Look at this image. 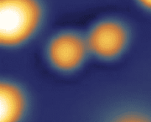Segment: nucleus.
<instances>
[{
  "label": "nucleus",
  "mask_w": 151,
  "mask_h": 122,
  "mask_svg": "<svg viewBox=\"0 0 151 122\" xmlns=\"http://www.w3.org/2000/svg\"><path fill=\"white\" fill-rule=\"evenodd\" d=\"M91 57L85 35L72 31L56 34L48 41L45 58L58 72L71 73L81 69Z\"/></svg>",
  "instance_id": "obj_3"
},
{
  "label": "nucleus",
  "mask_w": 151,
  "mask_h": 122,
  "mask_svg": "<svg viewBox=\"0 0 151 122\" xmlns=\"http://www.w3.org/2000/svg\"><path fill=\"white\" fill-rule=\"evenodd\" d=\"M85 36L91 57L106 62L120 58L128 49L131 40L127 25L114 19L95 23Z\"/></svg>",
  "instance_id": "obj_2"
},
{
  "label": "nucleus",
  "mask_w": 151,
  "mask_h": 122,
  "mask_svg": "<svg viewBox=\"0 0 151 122\" xmlns=\"http://www.w3.org/2000/svg\"><path fill=\"white\" fill-rule=\"evenodd\" d=\"M40 0H0V44L8 49L32 39L44 20Z\"/></svg>",
  "instance_id": "obj_1"
},
{
  "label": "nucleus",
  "mask_w": 151,
  "mask_h": 122,
  "mask_svg": "<svg viewBox=\"0 0 151 122\" xmlns=\"http://www.w3.org/2000/svg\"><path fill=\"white\" fill-rule=\"evenodd\" d=\"M91 122H151V104L135 97H122L103 105Z\"/></svg>",
  "instance_id": "obj_4"
},
{
  "label": "nucleus",
  "mask_w": 151,
  "mask_h": 122,
  "mask_svg": "<svg viewBox=\"0 0 151 122\" xmlns=\"http://www.w3.org/2000/svg\"><path fill=\"white\" fill-rule=\"evenodd\" d=\"M30 98L26 87L14 78L0 80V122H23L27 116Z\"/></svg>",
  "instance_id": "obj_5"
},
{
  "label": "nucleus",
  "mask_w": 151,
  "mask_h": 122,
  "mask_svg": "<svg viewBox=\"0 0 151 122\" xmlns=\"http://www.w3.org/2000/svg\"><path fill=\"white\" fill-rule=\"evenodd\" d=\"M136 1L145 10L151 12V0H136Z\"/></svg>",
  "instance_id": "obj_6"
}]
</instances>
